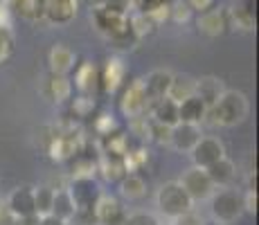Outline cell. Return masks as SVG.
Instances as JSON below:
<instances>
[{
	"label": "cell",
	"mask_w": 259,
	"mask_h": 225,
	"mask_svg": "<svg viewBox=\"0 0 259 225\" xmlns=\"http://www.w3.org/2000/svg\"><path fill=\"white\" fill-rule=\"evenodd\" d=\"M248 99L239 90H226L212 108H207V117L214 126H237L248 117Z\"/></svg>",
	"instance_id": "1"
},
{
	"label": "cell",
	"mask_w": 259,
	"mask_h": 225,
	"mask_svg": "<svg viewBox=\"0 0 259 225\" xmlns=\"http://www.w3.org/2000/svg\"><path fill=\"white\" fill-rule=\"evenodd\" d=\"M156 205H158V209H160V214H165V216L171 218V221H176L178 216L187 214L189 209L194 207L192 198L185 194V189L181 187V183H178V180L165 183L160 189H158Z\"/></svg>",
	"instance_id": "2"
},
{
	"label": "cell",
	"mask_w": 259,
	"mask_h": 225,
	"mask_svg": "<svg viewBox=\"0 0 259 225\" xmlns=\"http://www.w3.org/2000/svg\"><path fill=\"white\" fill-rule=\"evenodd\" d=\"M93 23L97 27L99 34H104L106 38L117 36L119 32L128 27V14L122 9V5L115 3V0H108L104 7L93 9Z\"/></svg>",
	"instance_id": "3"
},
{
	"label": "cell",
	"mask_w": 259,
	"mask_h": 225,
	"mask_svg": "<svg viewBox=\"0 0 259 225\" xmlns=\"http://www.w3.org/2000/svg\"><path fill=\"white\" fill-rule=\"evenodd\" d=\"M212 216L217 223L228 225V223H235L243 212V201H241V194L235 192V189H219V192L212 194Z\"/></svg>",
	"instance_id": "4"
},
{
	"label": "cell",
	"mask_w": 259,
	"mask_h": 225,
	"mask_svg": "<svg viewBox=\"0 0 259 225\" xmlns=\"http://www.w3.org/2000/svg\"><path fill=\"white\" fill-rule=\"evenodd\" d=\"M149 104H151V99L147 97L144 81L136 79V81H131L124 88L122 97H119V111H122L124 117L133 119V117H140V115H147Z\"/></svg>",
	"instance_id": "5"
},
{
	"label": "cell",
	"mask_w": 259,
	"mask_h": 225,
	"mask_svg": "<svg viewBox=\"0 0 259 225\" xmlns=\"http://www.w3.org/2000/svg\"><path fill=\"white\" fill-rule=\"evenodd\" d=\"M178 183H181V187L185 189L187 196L192 198V203L207 201V198L214 194L212 180H210V176H207L205 169H201V167H189Z\"/></svg>",
	"instance_id": "6"
},
{
	"label": "cell",
	"mask_w": 259,
	"mask_h": 225,
	"mask_svg": "<svg viewBox=\"0 0 259 225\" xmlns=\"http://www.w3.org/2000/svg\"><path fill=\"white\" fill-rule=\"evenodd\" d=\"M93 216L97 225H122L126 218V209L111 194H102L93 207Z\"/></svg>",
	"instance_id": "7"
},
{
	"label": "cell",
	"mask_w": 259,
	"mask_h": 225,
	"mask_svg": "<svg viewBox=\"0 0 259 225\" xmlns=\"http://www.w3.org/2000/svg\"><path fill=\"white\" fill-rule=\"evenodd\" d=\"M68 192H70L74 207L77 209H86V212H93L97 198L102 196L99 192V185L95 183V178H74L70 185H68Z\"/></svg>",
	"instance_id": "8"
},
{
	"label": "cell",
	"mask_w": 259,
	"mask_h": 225,
	"mask_svg": "<svg viewBox=\"0 0 259 225\" xmlns=\"http://www.w3.org/2000/svg\"><path fill=\"white\" fill-rule=\"evenodd\" d=\"M189 156H192L194 167L207 169V167H212L217 160H221L226 153H223L221 140H217V138H201L196 142V147L189 151Z\"/></svg>",
	"instance_id": "9"
},
{
	"label": "cell",
	"mask_w": 259,
	"mask_h": 225,
	"mask_svg": "<svg viewBox=\"0 0 259 225\" xmlns=\"http://www.w3.org/2000/svg\"><path fill=\"white\" fill-rule=\"evenodd\" d=\"M124 77H126V66L119 57H111L106 61V66L99 70V88L106 95L117 93L124 86Z\"/></svg>",
	"instance_id": "10"
},
{
	"label": "cell",
	"mask_w": 259,
	"mask_h": 225,
	"mask_svg": "<svg viewBox=\"0 0 259 225\" xmlns=\"http://www.w3.org/2000/svg\"><path fill=\"white\" fill-rule=\"evenodd\" d=\"M81 0H46V14L43 21L52 25H68L77 16Z\"/></svg>",
	"instance_id": "11"
},
{
	"label": "cell",
	"mask_w": 259,
	"mask_h": 225,
	"mask_svg": "<svg viewBox=\"0 0 259 225\" xmlns=\"http://www.w3.org/2000/svg\"><path fill=\"white\" fill-rule=\"evenodd\" d=\"M7 209L18 218H25V216H34V187L29 185H21L16 187L12 194L7 196Z\"/></svg>",
	"instance_id": "12"
},
{
	"label": "cell",
	"mask_w": 259,
	"mask_h": 225,
	"mask_svg": "<svg viewBox=\"0 0 259 225\" xmlns=\"http://www.w3.org/2000/svg\"><path fill=\"white\" fill-rule=\"evenodd\" d=\"M201 140V126H194V124H183L178 122L171 128V140H169V147H174L181 153H189L196 142Z\"/></svg>",
	"instance_id": "13"
},
{
	"label": "cell",
	"mask_w": 259,
	"mask_h": 225,
	"mask_svg": "<svg viewBox=\"0 0 259 225\" xmlns=\"http://www.w3.org/2000/svg\"><path fill=\"white\" fill-rule=\"evenodd\" d=\"M147 115L158 124H165V126L174 128L178 124V104L171 102L169 97L156 99V102L149 104V111Z\"/></svg>",
	"instance_id": "14"
},
{
	"label": "cell",
	"mask_w": 259,
	"mask_h": 225,
	"mask_svg": "<svg viewBox=\"0 0 259 225\" xmlns=\"http://www.w3.org/2000/svg\"><path fill=\"white\" fill-rule=\"evenodd\" d=\"M48 63H50V72L52 74H68L74 70V63H77V57L68 45L57 43L48 54Z\"/></svg>",
	"instance_id": "15"
},
{
	"label": "cell",
	"mask_w": 259,
	"mask_h": 225,
	"mask_svg": "<svg viewBox=\"0 0 259 225\" xmlns=\"http://www.w3.org/2000/svg\"><path fill=\"white\" fill-rule=\"evenodd\" d=\"M74 88L79 90V95H95V90L99 88V70L95 68L93 61L79 63L74 70Z\"/></svg>",
	"instance_id": "16"
},
{
	"label": "cell",
	"mask_w": 259,
	"mask_h": 225,
	"mask_svg": "<svg viewBox=\"0 0 259 225\" xmlns=\"http://www.w3.org/2000/svg\"><path fill=\"white\" fill-rule=\"evenodd\" d=\"M43 95L54 104H63L66 99H70L72 95V81L68 79V74H52L46 79V86H43Z\"/></svg>",
	"instance_id": "17"
},
{
	"label": "cell",
	"mask_w": 259,
	"mask_h": 225,
	"mask_svg": "<svg viewBox=\"0 0 259 225\" xmlns=\"http://www.w3.org/2000/svg\"><path fill=\"white\" fill-rule=\"evenodd\" d=\"M99 149H102V156L122 160L128 151H131V142H128V135L126 133L113 131L111 135L99 138Z\"/></svg>",
	"instance_id": "18"
},
{
	"label": "cell",
	"mask_w": 259,
	"mask_h": 225,
	"mask_svg": "<svg viewBox=\"0 0 259 225\" xmlns=\"http://www.w3.org/2000/svg\"><path fill=\"white\" fill-rule=\"evenodd\" d=\"M205 117H207V106L196 97V95L178 104V122L201 126V124L205 122Z\"/></svg>",
	"instance_id": "19"
},
{
	"label": "cell",
	"mask_w": 259,
	"mask_h": 225,
	"mask_svg": "<svg viewBox=\"0 0 259 225\" xmlns=\"http://www.w3.org/2000/svg\"><path fill=\"white\" fill-rule=\"evenodd\" d=\"M171 77H174V74L169 72V70H153V72H149L147 79H142V81H144V90H147V97L151 99V102L167 97V90H169V83H171Z\"/></svg>",
	"instance_id": "20"
},
{
	"label": "cell",
	"mask_w": 259,
	"mask_h": 225,
	"mask_svg": "<svg viewBox=\"0 0 259 225\" xmlns=\"http://www.w3.org/2000/svg\"><path fill=\"white\" fill-rule=\"evenodd\" d=\"M196 25L203 34H207V36H221V34L228 29L226 12H223V9H207V12L198 14Z\"/></svg>",
	"instance_id": "21"
},
{
	"label": "cell",
	"mask_w": 259,
	"mask_h": 225,
	"mask_svg": "<svg viewBox=\"0 0 259 225\" xmlns=\"http://www.w3.org/2000/svg\"><path fill=\"white\" fill-rule=\"evenodd\" d=\"M226 93L223 88V81L217 77H203V79H196V97L205 104L207 108H212L214 104L221 99V95Z\"/></svg>",
	"instance_id": "22"
},
{
	"label": "cell",
	"mask_w": 259,
	"mask_h": 225,
	"mask_svg": "<svg viewBox=\"0 0 259 225\" xmlns=\"http://www.w3.org/2000/svg\"><path fill=\"white\" fill-rule=\"evenodd\" d=\"M226 23L228 27L239 29V32H252L255 29V14L241 3L232 5L230 9H226Z\"/></svg>",
	"instance_id": "23"
},
{
	"label": "cell",
	"mask_w": 259,
	"mask_h": 225,
	"mask_svg": "<svg viewBox=\"0 0 259 225\" xmlns=\"http://www.w3.org/2000/svg\"><path fill=\"white\" fill-rule=\"evenodd\" d=\"M196 95V79L189 77V74H174L171 77V83H169V90H167V97L171 102L181 104L185 99L194 97Z\"/></svg>",
	"instance_id": "24"
},
{
	"label": "cell",
	"mask_w": 259,
	"mask_h": 225,
	"mask_svg": "<svg viewBox=\"0 0 259 225\" xmlns=\"http://www.w3.org/2000/svg\"><path fill=\"white\" fill-rule=\"evenodd\" d=\"M205 171H207V176H210L214 187L223 189L235 180V164H232V160H228L226 156H223L221 160H217V162H214L212 167H207Z\"/></svg>",
	"instance_id": "25"
},
{
	"label": "cell",
	"mask_w": 259,
	"mask_h": 225,
	"mask_svg": "<svg viewBox=\"0 0 259 225\" xmlns=\"http://www.w3.org/2000/svg\"><path fill=\"white\" fill-rule=\"evenodd\" d=\"M119 194L126 201H140V198L147 196V183L138 173H126V176L119 180Z\"/></svg>",
	"instance_id": "26"
},
{
	"label": "cell",
	"mask_w": 259,
	"mask_h": 225,
	"mask_svg": "<svg viewBox=\"0 0 259 225\" xmlns=\"http://www.w3.org/2000/svg\"><path fill=\"white\" fill-rule=\"evenodd\" d=\"M52 214L57 218H61V221H66V223H70L72 216L77 214V207H74V201H72V196H70L68 189H57V192H54Z\"/></svg>",
	"instance_id": "27"
},
{
	"label": "cell",
	"mask_w": 259,
	"mask_h": 225,
	"mask_svg": "<svg viewBox=\"0 0 259 225\" xmlns=\"http://www.w3.org/2000/svg\"><path fill=\"white\" fill-rule=\"evenodd\" d=\"M97 171L102 173V178L106 183H119L124 176H126V169H124V162L117 158H106L102 156L97 162Z\"/></svg>",
	"instance_id": "28"
},
{
	"label": "cell",
	"mask_w": 259,
	"mask_h": 225,
	"mask_svg": "<svg viewBox=\"0 0 259 225\" xmlns=\"http://www.w3.org/2000/svg\"><path fill=\"white\" fill-rule=\"evenodd\" d=\"M70 176L74 178H95V171H97V162L93 158H88L83 151H79L77 156H72L70 160Z\"/></svg>",
	"instance_id": "29"
},
{
	"label": "cell",
	"mask_w": 259,
	"mask_h": 225,
	"mask_svg": "<svg viewBox=\"0 0 259 225\" xmlns=\"http://www.w3.org/2000/svg\"><path fill=\"white\" fill-rule=\"evenodd\" d=\"M142 12L153 21V25H160L169 21V12H171V3L169 0H144Z\"/></svg>",
	"instance_id": "30"
},
{
	"label": "cell",
	"mask_w": 259,
	"mask_h": 225,
	"mask_svg": "<svg viewBox=\"0 0 259 225\" xmlns=\"http://www.w3.org/2000/svg\"><path fill=\"white\" fill-rule=\"evenodd\" d=\"M128 29H131L133 36L140 41V38L151 36V34L156 32V25H153V21L144 12H133L131 16H128Z\"/></svg>",
	"instance_id": "31"
},
{
	"label": "cell",
	"mask_w": 259,
	"mask_h": 225,
	"mask_svg": "<svg viewBox=\"0 0 259 225\" xmlns=\"http://www.w3.org/2000/svg\"><path fill=\"white\" fill-rule=\"evenodd\" d=\"M52 203H54V189L43 185V187L34 189V214L36 216H48L52 214Z\"/></svg>",
	"instance_id": "32"
},
{
	"label": "cell",
	"mask_w": 259,
	"mask_h": 225,
	"mask_svg": "<svg viewBox=\"0 0 259 225\" xmlns=\"http://www.w3.org/2000/svg\"><path fill=\"white\" fill-rule=\"evenodd\" d=\"M95 108H97V104H95L93 95H79V97H74L70 111H72V117H91L95 113Z\"/></svg>",
	"instance_id": "33"
},
{
	"label": "cell",
	"mask_w": 259,
	"mask_h": 225,
	"mask_svg": "<svg viewBox=\"0 0 259 225\" xmlns=\"http://www.w3.org/2000/svg\"><path fill=\"white\" fill-rule=\"evenodd\" d=\"M151 124L153 122H151L149 115H140V117L128 119V128H131V133L140 140H151Z\"/></svg>",
	"instance_id": "34"
},
{
	"label": "cell",
	"mask_w": 259,
	"mask_h": 225,
	"mask_svg": "<svg viewBox=\"0 0 259 225\" xmlns=\"http://www.w3.org/2000/svg\"><path fill=\"white\" fill-rule=\"evenodd\" d=\"M14 57V34L12 29L0 27V66Z\"/></svg>",
	"instance_id": "35"
},
{
	"label": "cell",
	"mask_w": 259,
	"mask_h": 225,
	"mask_svg": "<svg viewBox=\"0 0 259 225\" xmlns=\"http://www.w3.org/2000/svg\"><path fill=\"white\" fill-rule=\"evenodd\" d=\"M93 128H95V133H97L99 138H104V135H111L113 131H117V122L113 119V115L102 113V115H97V117H95Z\"/></svg>",
	"instance_id": "36"
},
{
	"label": "cell",
	"mask_w": 259,
	"mask_h": 225,
	"mask_svg": "<svg viewBox=\"0 0 259 225\" xmlns=\"http://www.w3.org/2000/svg\"><path fill=\"white\" fill-rule=\"evenodd\" d=\"M111 41V45L117 50V52H126V50H133L138 45V38L133 36V32L131 29H124V32H119L117 36H113V38H108Z\"/></svg>",
	"instance_id": "37"
},
{
	"label": "cell",
	"mask_w": 259,
	"mask_h": 225,
	"mask_svg": "<svg viewBox=\"0 0 259 225\" xmlns=\"http://www.w3.org/2000/svg\"><path fill=\"white\" fill-rule=\"evenodd\" d=\"M192 9H189V5L185 3V0H174L171 3V12H169V18H171L174 23H178V25H183V23H187L189 18H192Z\"/></svg>",
	"instance_id": "38"
},
{
	"label": "cell",
	"mask_w": 259,
	"mask_h": 225,
	"mask_svg": "<svg viewBox=\"0 0 259 225\" xmlns=\"http://www.w3.org/2000/svg\"><path fill=\"white\" fill-rule=\"evenodd\" d=\"M122 225H160V221L151 212H126Z\"/></svg>",
	"instance_id": "39"
},
{
	"label": "cell",
	"mask_w": 259,
	"mask_h": 225,
	"mask_svg": "<svg viewBox=\"0 0 259 225\" xmlns=\"http://www.w3.org/2000/svg\"><path fill=\"white\" fill-rule=\"evenodd\" d=\"M151 122H153V119H151ZM151 140H156L158 144H169V140H171V128L165 126V124L153 122L151 124Z\"/></svg>",
	"instance_id": "40"
},
{
	"label": "cell",
	"mask_w": 259,
	"mask_h": 225,
	"mask_svg": "<svg viewBox=\"0 0 259 225\" xmlns=\"http://www.w3.org/2000/svg\"><path fill=\"white\" fill-rule=\"evenodd\" d=\"M12 23H14V12H12V5L5 0L0 3V27L5 29H12Z\"/></svg>",
	"instance_id": "41"
},
{
	"label": "cell",
	"mask_w": 259,
	"mask_h": 225,
	"mask_svg": "<svg viewBox=\"0 0 259 225\" xmlns=\"http://www.w3.org/2000/svg\"><path fill=\"white\" fill-rule=\"evenodd\" d=\"M241 201H243V209L246 212H257V189H246Z\"/></svg>",
	"instance_id": "42"
},
{
	"label": "cell",
	"mask_w": 259,
	"mask_h": 225,
	"mask_svg": "<svg viewBox=\"0 0 259 225\" xmlns=\"http://www.w3.org/2000/svg\"><path fill=\"white\" fill-rule=\"evenodd\" d=\"M174 223H176V225H205V223H203V218L198 216V214L194 212V209H189L187 214H183V216H178Z\"/></svg>",
	"instance_id": "43"
},
{
	"label": "cell",
	"mask_w": 259,
	"mask_h": 225,
	"mask_svg": "<svg viewBox=\"0 0 259 225\" xmlns=\"http://www.w3.org/2000/svg\"><path fill=\"white\" fill-rule=\"evenodd\" d=\"M185 3L189 5V9H192V12L203 14V12H207V9H212L214 0H185Z\"/></svg>",
	"instance_id": "44"
},
{
	"label": "cell",
	"mask_w": 259,
	"mask_h": 225,
	"mask_svg": "<svg viewBox=\"0 0 259 225\" xmlns=\"http://www.w3.org/2000/svg\"><path fill=\"white\" fill-rule=\"evenodd\" d=\"M0 225H21V218L14 216V214L5 207L3 212H0Z\"/></svg>",
	"instance_id": "45"
},
{
	"label": "cell",
	"mask_w": 259,
	"mask_h": 225,
	"mask_svg": "<svg viewBox=\"0 0 259 225\" xmlns=\"http://www.w3.org/2000/svg\"><path fill=\"white\" fill-rule=\"evenodd\" d=\"M38 225H68V223L57 218L54 214H48V216H38Z\"/></svg>",
	"instance_id": "46"
},
{
	"label": "cell",
	"mask_w": 259,
	"mask_h": 225,
	"mask_svg": "<svg viewBox=\"0 0 259 225\" xmlns=\"http://www.w3.org/2000/svg\"><path fill=\"white\" fill-rule=\"evenodd\" d=\"M81 3H86L91 9H97V7H104L108 0H81Z\"/></svg>",
	"instance_id": "47"
},
{
	"label": "cell",
	"mask_w": 259,
	"mask_h": 225,
	"mask_svg": "<svg viewBox=\"0 0 259 225\" xmlns=\"http://www.w3.org/2000/svg\"><path fill=\"white\" fill-rule=\"evenodd\" d=\"M241 3H243V0H241Z\"/></svg>",
	"instance_id": "48"
}]
</instances>
